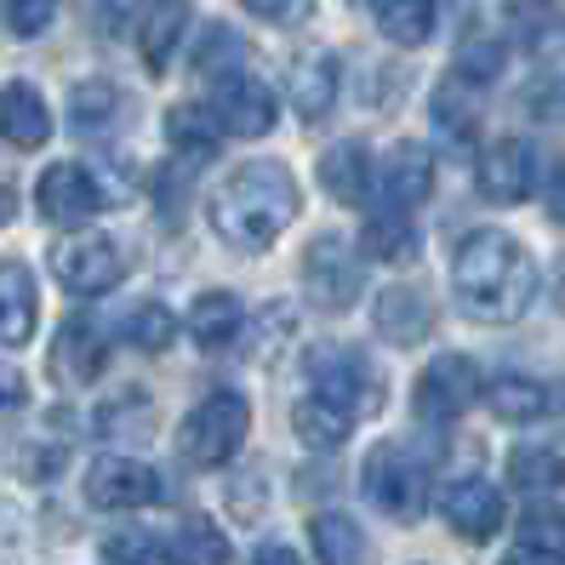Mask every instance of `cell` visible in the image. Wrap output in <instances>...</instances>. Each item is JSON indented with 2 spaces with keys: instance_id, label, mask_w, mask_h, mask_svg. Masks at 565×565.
Returning <instances> with one entry per match:
<instances>
[{
  "instance_id": "6da1fadb",
  "label": "cell",
  "mask_w": 565,
  "mask_h": 565,
  "mask_svg": "<svg viewBox=\"0 0 565 565\" xmlns=\"http://www.w3.org/2000/svg\"><path fill=\"white\" fill-rule=\"evenodd\" d=\"M451 291H457V303L469 320L509 326L537 303V263L503 228H475V235L457 241Z\"/></svg>"
},
{
  "instance_id": "7a4b0ae2",
  "label": "cell",
  "mask_w": 565,
  "mask_h": 565,
  "mask_svg": "<svg viewBox=\"0 0 565 565\" xmlns=\"http://www.w3.org/2000/svg\"><path fill=\"white\" fill-rule=\"evenodd\" d=\"M297 206H303V194H297L286 166L257 160V166L228 172L206 194V223L217 228V241H228L235 252H269L286 235V223L297 217Z\"/></svg>"
},
{
  "instance_id": "3957f363",
  "label": "cell",
  "mask_w": 565,
  "mask_h": 565,
  "mask_svg": "<svg viewBox=\"0 0 565 565\" xmlns=\"http://www.w3.org/2000/svg\"><path fill=\"white\" fill-rule=\"evenodd\" d=\"M246 435H252V406H246V394L217 388V394H206V401L183 417L178 446H183V457L194 462V469H223V462L246 446Z\"/></svg>"
},
{
  "instance_id": "277c9868",
  "label": "cell",
  "mask_w": 565,
  "mask_h": 565,
  "mask_svg": "<svg viewBox=\"0 0 565 565\" xmlns=\"http://www.w3.org/2000/svg\"><path fill=\"white\" fill-rule=\"evenodd\" d=\"M360 486L388 520H417L423 503H428V457L412 451L406 440H383V446L365 451Z\"/></svg>"
},
{
  "instance_id": "5b68a950",
  "label": "cell",
  "mask_w": 565,
  "mask_h": 565,
  "mask_svg": "<svg viewBox=\"0 0 565 565\" xmlns=\"http://www.w3.org/2000/svg\"><path fill=\"white\" fill-rule=\"evenodd\" d=\"M303 372L315 383V394H326V401H338L343 412L365 417L383 406V377L372 372V360H365L360 349H315L303 360Z\"/></svg>"
},
{
  "instance_id": "8992f818",
  "label": "cell",
  "mask_w": 565,
  "mask_h": 565,
  "mask_svg": "<svg viewBox=\"0 0 565 565\" xmlns=\"http://www.w3.org/2000/svg\"><path fill=\"white\" fill-rule=\"evenodd\" d=\"M480 394V365L469 354H435L417 372V388H412V406L423 423H451L475 406Z\"/></svg>"
},
{
  "instance_id": "52a82bcc",
  "label": "cell",
  "mask_w": 565,
  "mask_h": 565,
  "mask_svg": "<svg viewBox=\"0 0 565 565\" xmlns=\"http://www.w3.org/2000/svg\"><path fill=\"white\" fill-rule=\"evenodd\" d=\"M52 275L75 297H104L109 286L126 280V252L109 235H75L52 252Z\"/></svg>"
},
{
  "instance_id": "ba28073f",
  "label": "cell",
  "mask_w": 565,
  "mask_h": 565,
  "mask_svg": "<svg viewBox=\"0 0 565 565\" xmlns=\"http://www.w3.org/2000/svg\"><path fill=\"white\" fill-rule=\"evenodd\" d=\"M166 497V475L143 457H97L86 469V503L92 509H149Z\"/></svg>"
},
{
  "instance_id": "9c48e42d",
  "label": "cell",
  "mask_w": 565,
  "mask_h": 565,
  "mask_svg": "<svg viewBox=\"0 0 565 565\" xmlns=\"http://www.w3.org/2000/svg\"><path fill=\"white\" fill-rule=\"evenodd\" d=\"M35 206L57 228H81V223L97 217V206H104V189H97V178L86 172L81 160H57L35 183Z\"/></svg>"
},
{
  "instance_id": "30bf717a",
  "label": "cell",
  "mask_w": 565,
  "mask_h": 565,
  "mask_svg": "<svg viewBox=\"0 0 565 565\" xmlns=\"http://www.w3.org/2000/svg\"><path fill=\"white\" fill-rule=\"evenodd\" d=\"M275 92L263 86L257 75H246V70H228V75H217V86H212V120L223 126V131H235V138H263V131L275 126Z\"/></svg>"
},
{
  "instance_id": "8fae6325",
  "label": "cell",
  "mask_w": 565,
  "mask_h": 565,
  "mask_svg": "<svg viewBox=\"0 0 565 565\" xmlns=\"http://www.w3.org/2000/svg\"><path fill=\"white\" fill-rule=\"evenodd\" d=\"M303 286H309V297H315L320 309L343 315L354 297H360V263H354L349 241L320 235V241L303 252Z\"/></svg>"
},
{
  "instance_id": "7c38bea8",
  "label": "cell",
  "mask_w": 565,
  "mask_h": 565,
  "mask_svg": "<svg viewBox=\"0 0 565 565\" xmlns=\"http://www.w3.org/2000/svg\"><path fill=\"white\" fill-rule=\"evenodd\" d=\"M109 372V331L92 315H70L52 343V377L57 383H97Z\"/></svg>"
},
{
  "instance_id": "4fadbf2b",
  "label": "cell",
  "mask_w": 565,
  "mask_h": 565,
  "mask_svg": "<svg viewBox=\"0 0 565 565\" xmlns=\"http://www.w3.org/2000/svg\"><path fill=\"white\" fill-rule=\"evenodd\" d=\"M531 189H537V149L525 138H497L480 154V194L497 206H520Z\"/></svg>"
},
{
  "instance_id": "5bb4252c",
  "label": "cell",
  "mask_w": 565,
  "mask_h": 565,
  "mask_svg": "<svg viewBox=\"0 0 565 565\" xmlns=\"http://www.w3.org/2000/svg\"><path fill=\"white\" fill-rule=\"evenodd\" d=\"M440 514H446V525L457 531L462 543H491L497 531H503V491L469 475V480L446 486V497H440Z\"/></svg>"
},
{
  "instance_id": "9a60e30c",
  "label": "cell",
  "mask_w": 565,
  "mask_h": 565,
  "mask_svg": "<svg viewBox=\"0 0 565 565\" xmlns=\"http://www.w3.org/2000/svg\"><path fill=\"white\" fill-rule=\"evenodd\" d=\"M338 81H343V63L338 52L326 46H309L291 57V109L303 115L309 126L331 115V104H338Z\"/></svg>"
},
{
  "instance_id": "2e32d148",
  "label": "cell",
  "mask_w": 565,
  "mask_h": 565,
  "mask_svg": "<svg viewBox=\"0 0 565 565\" xmlns=\"http://www.w3.org/2000/svg\"><path fill=\"white\" fill-rule=\"evenodd\" d=\"M35 320H41V291L29 263L0 257V349H23L35 338Z\"/></svg>"
},
{
  "instance_id": "e0dca14e",
  "label": "cell",
  "mask_w": 565,
  "mask_h": 565,
  "mask_svg": "<svg viewBox=\"0 0 565 565\" xmlns=\"http://www.w3.org/2000/svg\"><path fill=\"white\" fill-rule=\"evenodd\" d=\"M372 326L388 343H423L428 331H435V303H428V291H417V286H388L372 309Z\"/></svg>"
},
{
  "instance_id": "ac0fdd59",
  "label": "cell",
  "mask_w": 565,
  "mask_h": 565,
  "mask_svg": "<svg viewBox=\"0 0 565 565\" xmlns=\"http://www.w3.org/2000/svg\"><path fill=\"white\" fill-rule=\"evenodd\" d=\"M189 35V0H154V7H143L138 18V57H143V70H166L178 52V41Z\"/></svg>"
},
{
  "instance_id": "d6986e66",
  "label": "cell",
  "mask_w": 565,
  "mask_h": 565,
  "mask_svg": "<svg viewBox=\"0 0 565 565\" xmlns=\"http://www.w3.org/2000/svg\"><path fill=\"white\" fill-rule=\"evenodd\" d=\"M320 183H326L331 201L360 206L365 194H372V183H377L372 149H365V143H338V149H326V154H320Z\"/></svg>"
},
{
  "instance_id": "ffe728a7",
  "label": "cell",
  "mask_w": 565,
  "mask_h": 565,
  "mask_svg": "<svg viewBox=\"0 0 565 565\" xmlns=\"http://www.w3.org/2000/svg\"><path fill=\"white\" fill-rule=\"evenodd\" d=\"M377 178H383V194L394 206H417V201H428V189H435V160H428L423 143H394L377 166Z\"/></svg>"
},
{
  "instance_id": "44dd1931",
  "label": "cell",
  "mask_w": 565,
  "mask_h": 565,
  "mask_svg": "<svg viewBox=\"0 0 565 565\" xmlns=\"http://www.w3.org/2000/svg\"><path fill=\"white\" fill-rule=\"evenodd\" d=\"M189 331H194V343H201L206 354L235 349V343L246 338V309H241V297H235V291H206L201 303H194V315H189Z\"/></svg>"
},
{
  "instance_id": "7402d4cb",
  "label": "cell",
  "mask_w": 565,
  "mask_h": 565,
  "mask_svg": "<svg viewBox=\"0 0 565 565\" xmlns=\"http://www.w3.org/2000/svg\"><path fill=\"white\" fill-rule=\"evenodd\" d=\"M0 131H7L18 149H41L52 138V109L41 104V92L29 81H12L0 92Z\"/></svg>"
},
{
  "instance_id": "603a6c76",
  "label": "cell",
  "mask_w": 565,
  "mask_h": 565,
  "mask_svg": "<svg viewBox=\"0 0 565 565\" xmlns=\"http://www.w3.org/2000/svg\"><path fill=\"white\" fill-rule=\"evenodd\" d=\"M354 412H343L338 401H326V394H309V401H297L291 406V428H297V440L315 446V451H338L349 435H354Z\"/></svg>"
},
{
  "instance_id": "cb8c5ba5",
  "label": "cell",
  "mask_w": 565,
  "mask_h": 565,
  "mask_svg": "<svg viewBox=\"0 0 565 565\" xmlns=\"http://www.w3.org/2000/svg\"><path fill=\"white\" fill-rule=\"evenodd\" d=\"M309 543H315V559L320 565H365V559H372L365 531L349 514H338V509H326V514L309 520Z\"/></svg>"
},
{
  "instance_id": "d4e9b609",
  "label": "cell",
  "mask_w": 565,
  "mask_h": 565,
  "mask_svg": "<svg viewBox=\"0 0 565 565\" xmlns=\"http://www.w3.org/2000/svg\"><path fill=\"white\" fill-rule=\"evenodd\" d=\"M486 406L503 417V423H543V417L554 412V394H548V383H537V377L509 372V377H497V383L486 388Z\"/></svg>"
},
{
  "instance_id": "484cf974",
  "label": "cell",
  "mask_w": 565,
  "mask_h": 565,
  "mask_svg": "<svg viewBox=\"0 0 565 565\" xmlns=\"http://www.w3.org/2000/svg\"><path fill=\"white\" fill-rule=\"evenodd\" d=\"M509 486L525 491V497L565 491V451H554V446H514L509 451Z\"/></svg>"
},
{
  "instance_id": "4316f807",
  "label": "cell",
  "mask_w": 565,
  "mask_h": 565,
  "mask_svg": "<svg viewBox=\"0 0 565 565\" xmlns=\"http://www.w3.org/2000/svg\"><path fill=\"white\" fill-rule=\"evenodd\" d=\"M509 29L525 52H554L565 41V7L559 0H509Z\"/></svg>"
},
{
  "instance_id": "83f0119b",
  "label": "cell",
  "mask_w": 565,
  "mask_h": 565,
  "mask_svg": "<svg viewBox=\"0 0 565 565\" xmlns=\"http://www.w3.org/2000/svg\"><path fill=\"white\" fill-rule=\"evenodd\" d=\"M428 115H435L440 138L451 149H469L480 138V115H475V97H469V86H462V81H446L435 97H428Z\"/></svg>"
},
{
  "instance_id": "f1b7e54d",
  "label": "cell",
  "mask_w": 565,
  "mask_h": 565,
  "mask_svg": "<svg viewBox=\"0 0 565 565\" xmlns=\"http://www.w3.org/2000/svg\"><path fill=\"white\" fill-rule=\"evenodd\" d=\"M126 109V97H120V86L115 81H75L70 86V97H63V115H70V126H81V131H104L115 115Z\"/></svg>"
},
{
  "instance_id": "f546056e",
  "label": "cell",
  "mask_w": 565,
  "mask_h": 565,
  "mask_svg": "<svg viewBox=\"0 0 565 565\" xmlns=\"http://www.w3.org/2000/svg\"><path fill=\"white\" fill-rule=\"evenodd\" d=\"M166 143H172L183 160H212L217 154V143H223V126L212 120V115H201L194 104H178L172 115H166Z\"/></svg>"
},
{
  "instance_id": "4dcf8cb0",
  "label": "cell",
  "mask_w": 565,
  "mask_h": 565,
  "mask_svg": "<svg viewBox=\"0 0 565 565\" xmlns=\"http://www.w3.org/2000/svg\"><path fill=\"white\" fill-rule=\"evenodd\" d=\"M166 565H228V537L212 520H183L166 537Z\"/></svg>"
},
{
  "instance_id": "1f68e13d",
  "label": "cell",
  "mask_w": 565,
  "mask_h": 565,
  "mask_svg": "<svg viewBox=\"0 0 565 565\" xmlns=\"http://www.w3.org/2000/svg\"><path fill=\"white\" fill-rule=\"evenodd\" d=\"M372 18L394 46H423L435 35V0H377Z\"/></svg>"
},
{
  "instance_id": "d6a6232c",
  "label": "cell",
  "mask_w": 565,
  "mask_h": 565,
  "mask_svg": "<svg viewBox=\"0 0 565 565\" xmlns=\"http://www.w3.org/2000/svg\"><path fill=\"white\" fill-rule=\"evenodd\" d=\"M503 70H509V46L491 41V35L462 41L457 57H451V81H462L469 92H475V86H491V81H503Z\"/></svg>"
},
{
  "instance_id": "836d02e7",
  "label": "cell",
  "mask_w": 565,
  "mask_h": 565,
  "mask_svg": "<svg viewBox=\"0 0 565 565\" xmlns=\"http://www.w3.org/2000/svg\"><path fill=\"white\" fill-rule=\"evenodd\" d=\"M360 246H365V257H372V263H412L417 257V228L401 212H388V217L377 212L372 223H365Z\"/></svg>"
},
{
  "instance_id": "e575fe53",
  "label": "cell",
  "mask_w": 565,
  "mask_h": 565,
  "mask_svg": "<svg viewBox=\"0 0 565 565\" xmlns=\"http://www.w3.org/2000/svg\"><path fill=\"white\" fill-rule=\"evenodd\" d=\"M126 343L131 349H143V354H166L178 343V315L166 309V303H138L126 315Z\"/></svg>"
},
{
  "instance_id": "d590c367",
  "label": "cell",
  "mask_w": 565,
  "mask_h": 565,
  "mask_svg": "<svg viewBox=\"0 0 565 565\" xmlns=\"http://www.w3.org/2000/svg\"><path fill=\"white\" fill-rule=\"evenodd\" d=\"M97 428H104L109 440H138L154 428V401H143L138 388H126L120 401H109L104 412H97Z\"/></svg>"
},
{
  "instance_id": "8d00e7d4",
  "label": "cell",
  "mask_w": 565,
  "mask_h": 565,
  "mask_svg": "<svg viewBox=\"0 0 565 565\" xmlns=\"http://www.w3.org/2000/svg\"><path fill=\"white\" fill-rule=\"evenodd\" d=\"M520 548L548 554V559L565 565V509H531L520 520Z\"/></svg>"
},
{
  "instance_id": "74e56055",
  "label": "cell",
  "mask_w": 565,
  "mask_h": 565,
  "mask_svg": "<svg viewBox=\"0 0 565 565\" xmlns=\"http://www.w3.org/2000/svg\"><path fill=\"white\" fill-rule=\"evenodd\" d=\"M104 559L109 565H166V543L149 531H115L104 537Z\"/></svg>"
},
{
  "instance_id": "f35d334b",
  "label": "cell",
  "mask_w": 565,
  "mask_h": 565,
  "mask_svg": "<svg viewBox=\"0 0 565 565\" xmlns=\"http://www.w3.org/2000/svg\"><path fill=\"white\" fill-rule=\"evenodd\" d=\"M52 18H57V0H7V29H12L18 41L46 35Z\"/></svg>"
},
{
  "instance_id": "ab89813d",
  "label": "cell",
  "mask_w": 565,
  "mask_h": 565,
  "mask_svg": "<svg viewBox=\"0 0 565 565\" xmlns=\"http://www.w3.org/2000/svg\"><path fill=\"white\" fill-rule=\"evenodd\" d=\"M241 7L252 12V18H263V23H303L309 12H315V0H241Z\"/></svg>"
},
{
  "instance_id": "60d3db41",
  "label": "cell",
  "mask_w": 565,
  "mask_h": 565,
  "mask_svg": "<svg viewBox=\"0 0 565 565\" xmlns=\"http://www.w3.org/2000/svg\"><path fill=\"white\" fill-rule=\"evenodd\" d=\"M23 406H29V377L0 360V417H18Z\"/></svg>"
},
{
  "instance_id": "b9f144b4",
  "label": "cell",
  "mask_w": 565,
  "mask_h": 565,
  "mask_svg": "<svg viewBox=\"0 0 565 565\" xmlns=\"http://www.w3.org/2000/svg\"><path fill=\"white\" fill-rule=\"evenodd\" d=\"M548 217H559V223H565V160L548 172Z\"/></svg>"
},
{
  "instance_id": "7bdbcfd3",
  "label": "cell",
  "mask_w": 565,
  "mask_h": 565,
  "mask_svg": "<svg viewBox=\"0 0 565 565\" xmlns=\"http://www.w3.org/2000/svg\"><path fill=\"white\" fill-rule=\"evenodd\" d=\"M252 565H303V559H297L286 543H263V548L252 554Z\"/></svg>"
},
{
  "instance_id": "ee69618b",
  "label": "cell",
  "mask_w": 565,
  "mask_h": 565,
  "mask_svg": "<svg viewBox=\"0 0 565 565\" xmlns=\"http://www.w3.org/2000/svg\"><path fill=\"white\" fill-rule=\"evenodd\" d=\"M0 565H18V525L0 514Z\"/></svg>"
},
{
  "instance_id": "f6af8a7d",
  "label": "cell",
  "mask_w": 565,
  "mask_h": 565,
  "mask_svg": "<svg viewBox=\"0 0 565 565\" xmlns=\"http://www.w3.org/2000/svg\"><path fill=\"white\" fill-rule=\"evenodd\" d=\"M18 217V189H12V178L7 172H0V228H7Z\"/></svg>"
},
{
  "instance_id": "bcb514c9",
  "label": "cell",
  "mask_w": 565,
  "mask_h": 565,
  "mask_svg": "<svg viewBox=\"0 0 565 565\" xmlns=\"http://www.w3.org/2000/svg\"><path fill=\"white\" fill-rule=\"evenodd\" d=\"M503 565H559V559H548V554H531V548H514V554H503Z\"/></svg>"
},
{
  "instance_id": "7dc6e473",
  "label": "cell",
  "mask_w": 565,
  "mask_h": 565,
  "mask_svg": "<svg viewBox=\"0 0 565 565\" xmlns=\"http://www.w3.org/2000/svg\"><path fill=\"white\" fill-rule=\"evenodd\" d=\"M109 7H120V0H109Z\"/></svg>"
},
{
  "instance_id": "c3c4849f",
  "label": "cell",
  "mask_w": 565,
  "mask_h": 565,
  "mask_svg": "<svg viewBox=\"0 0 565 565\" xmlns=\"http://www.w3.org/2000/svg\"><path fill=\"white\" fill-rule=\"evenodd\" d=\"M372 7H377V0H372Z\"/></svg>"
}]
</instances>
